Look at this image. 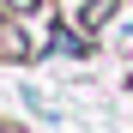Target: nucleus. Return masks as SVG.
<instances>
[{"label": "nucleus", "mask_w": 133, "mask_h": 133, "mask_svg": "<svg viewBox=\"0 0 133 133\" xmlns=\"http://www.w3.org/2000/svg\"><path fill=\"white\" fill-rule=\"evenodd\" d=\"M12 6H18V12H24V6H42V0H12Z\"/></svg>", "instance_id": "1"}]
</instances>
